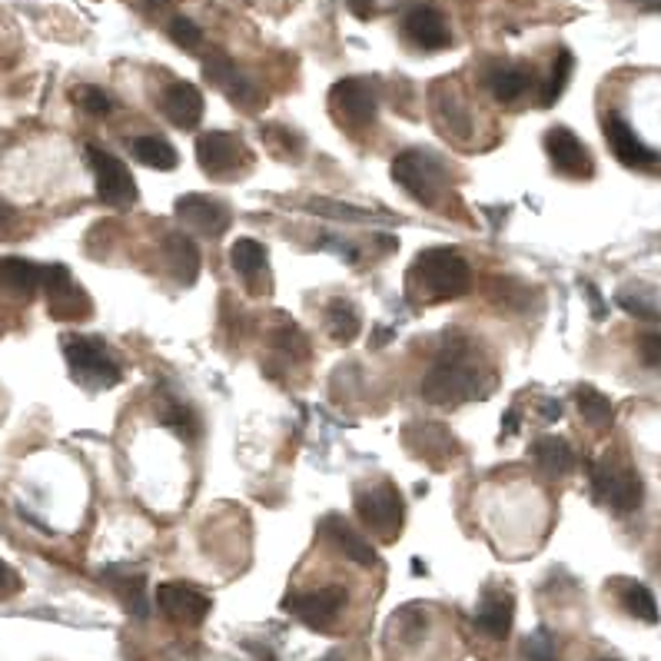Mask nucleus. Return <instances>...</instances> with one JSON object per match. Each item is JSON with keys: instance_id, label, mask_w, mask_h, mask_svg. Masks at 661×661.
Returning <instances> with one entry per match:
<instances>
[{"instance_id": "obj_1", "label": "nucleus", "mask_w": 661, "mask_h": 661, "mask_svg": "<svg viewBox=\"0 0 661 661\" xmlns=\"http://www.w3.org/2000/svg\"><path fill=\"white\" fill-rule=\"evenodd\" d=\"M495 376H485L482 363L475 359L472 346L462 333H452L440 359L423 379V396L433 406H462L472 399H485L492 393Z\"/></svg>"}, {"instance_id": "obj_2", "label": "nucleus", "mask_w": 661, "mask_h": 661, "mask_svg": "<svg viewBox=\"0 0 661 661\" xmlns=\"http://www.w3.org/2000/svg\"><path fill=\"white\" fill-rule=\"evenodd\" d=\"M468 289H472V266L465 263L462 253L448 246L423 249L406 273V296L416 306L458 299Z\"/></svg>"}, {"instance_id": "obj_3", "label": "nucleus", "mask_w": 661, "mask_h": 661, "mask_svg": "<svg viewBox=\"0 0 661 661\" xmlns=\"http://www.w3.org/2000/svg\"><path fill=\"white\" fill-rule=\"evenodd\" d=\"M589 485H592V499L619 515H632L645 499L642 475L619 448H609L599 462L589 465Z\"/></svg>"}, {"instance_id": "obj_4", "label": "nucleus", "mask_w": 661, "mask_h": 661, "mask_svg": "<svg viewBox=\"0 0 661 661\" xmlns=\"http://www.w3.org/2000/svg\"><path fill=\"white\" fill-rule=\"evenodd\" d=\"M60 349H63L70 379L77 386L90 389V393H103V389H110V386H117L124 379L120 359L114 356V349L100 336L70 333V336L60 339Z\"/></svg>"}, {"instance_id": "obj_5", "label": "nucleus", "mask_w": 661, "mask_h": 661, "mask_svg": "<svg viewBox=\"0 0 661 661\" xmlns=\"http://www.w3.org/2000/svg\"><path fill=\"white\" fill-rule=\"evenodd\" d=\"M393 180L420 204L436 207L448 187V170L442 164V157L430 150H403L393 160Z\"/></svg>"}, {"instance_id": "obj_6", "label": "nucleus", "mask_w": 661, "mask_h": 661, "mask_svg": "<svg viewBox=\"0 0 661 661\" xmlns=\"http://www.w3.org/2000/svg\"><path fill=\"white\" fill-rule=\"evenodd\" d=\"M356 515L366 522V529H373L383 542H396L406 522V505H403V492L396 489V482L383 479L376 485H366L356 492Z\"/></svg>"}, {"instance_id": "obj_7", "label": "nucleus", "mask_w": 661, "mask_h": 661, "mask_svg": "<svg viewBox=\"0 0 661 661\" xmlns=\"http://www.w3.org/2000/svg\"><path fill=\"white\" fill-rule=\"evenodd\" d=\"M87 160H90L93 177H97V197H100L107 207H114V210H130V207L140 200L137 180H134L130 167H127L120 157H114V154H107V150L87 144Z\"/></svg>"}, {"instance_id": "obj_8", "label": "nucleus", "mask_w": 661, "mask_h": 661, "mask_svg": "<svg viewBox=\"0 0 661 661\" xmlns=\"http://www.w3.org/2000/svg\"><path fill=\"white\" fill-rule=\"evenodd\" d=\"M197 164L214 180H233L243 167H249V150L236 134L207 130L197 137Z\"/></svg>"}, {"instance_id": "obj_9", "label": "nucleus", "mask_w": 661, "mask_h": 661, "mask_svg": "<svg viewBox=\"0 0 661 661\" xmlns=\"http://www.w3.org/2000/svg\"><path fill=\"white\" fill-rule=\"evenodd\" d=\"M40 289L47 293V306L50 316L60 323H73V319H87L93 313L90 296L77 286V279L70 276V269L63 263H50L43 266V283Z\"/></svg>"}, {"instance_id": "obj_10", "label": "nucleus", "mask_w": 661, "mask_h": 661, "mask_svg": "<svg viewBox=\"0 0 661 661\" xmlns=\"http://www.w3.org/2000/svg\"><path fill=\"white\" fill-rule=\"evenodd\" d=\"M346 602H349V595H346L343 585H323V589H309V592L289 595L286 599V612H293L313 632H333V625L339 622Z\"/></svg>"}, {"instance_id": "obj_11", "label": "nucleus", "mask_w": 661, "mask_h": 661, "mask_svg": "<svg viewBox=\"0 0 661 661\" xmlns=\"http://www.w3.org/2000/svg\"><path fill=\"white\" fill-rule=\"evenodd\" d=\"M329 103H333V114L346 127H356V130H366L376 120V110H379L376 87L366 77H346V80L333 83Z\"/></svg>"}, {"instance_id": "obj_12", "label": "nucleus", "mask_w": 661, "mask_h": 661, "mask_svg": "<svg viewBox=\"0 0 661 661\" xmlns=\"http://www.w3.org/2000/svg\"><path fill=\"white\" fill-rule=\"evenodd\" d=\"M602 134H605V140H609L612 157H615L622 167H629V170H659L661 167L659 150H652L645 140H639V134L629 127V120H625L622 114L609 110V114L602 117Z\"/></svg>"}, {"instance_id": "obj_13", "label": "nucleus", "mask_w": 661, "mask_h": 661, "mask_svg": "<svg viewBox=\"0 0 661 661\" xmlns=\"http://www.w3.org/2000/svg\"><path fill=\"white\" fill-rule=\"evenodd\" d=\"M542 150L552 164L555 174L572 177V180H589L595 174V160L589 147L569 130V127H549L542 137Z\"/></svg>"}, {"instance_id": "obj_14", "label": "nucleus", "mask_w": 661, "mask_h": 661, "mask_svg": "<svg viewBox=\"0 0 661 661\" xmlns=\"http://www.w3.org/2000/svg\"><path fill=\"white\" fill-rule=\"evenodd\" d=\"M204 77H207L214 87H220L223 93H226L239 110H246V114H256V110H263V103H266L263 90H259L253 80H246L243 70H239L229 57H223V53H214V57L204 60Z\"/></svg>"}, {"instance_id": "obj_15", "label": "nucleus", "mask_w": 661, "mask_h": 661, "mask_svg": "<svg viewBox=\"0 0 661 661\" xmlns=\"http://www.w3.org/2000/svg\"><path fill=\"white\" fill-rule=\"evenodd\" d=\"M403 33L406 40L423 50V53H436V50H445L452 47V30H448V20L442 17L440 7L433 3H416L406 10L403 17Z\"/></svg>"}, {"instance_id": "obj_16", "label": "nucleus", "mask_w": 661, "mask_h": 661, "mask_svg": "<svg viewBox=\"0 0 661 661\" xmlns=\"http://www.w3.org/2000/svg\"><path fill=\"white\" fill-rule=\"evenodd\" d=\"M177 220L184 223L187 229L200 233V236H210V239H220L223 233L229 229L233 223V210L229 204L214 200V197H204V194H187L177 200Z\"/></svg>"}, {"instance_id": "obj_17", "label": "nucleus", "mask_w": 661, "mask_h": 661, "mask_svg": "<svg viewBox=\"0 0 661 661\" xmlns=\"http://www.w3.org/2000/svg\"><path fill=\"white\" fill-rule=\"evenodd\" d=\"M157 605L164 609L167 619H174L180 625H200L214 609L210 595H204L200 589L184 585V582H164L157 589Z\"/></svg>"}, {"instance_id": "obj_18", "label": "nucleus", "mask_w": 661, "mask_h": 661, "mask_svg": "<svg viewBox=\"0 0 661 661\" xmlns=\"http://www.w3.org/2000/svg\"><path fill=\"white\" fill-rule=\"evenodd\" d=\"M403 445L410 448V455H416V458H423L430 465H445L458 452L455 436L442 423H426V420L423 423H410L403 430Z\"/></svg>"}, {"instance_id": "obj_19", "label": "nucleus", "mask_w": 661, "mask_h": 661, "mask_svg": "<svg viewBox=\"0 0 661 661\" xmlns=\"http://www.w3.org/2000/svg\"><path fill=\"white\" fill-rule=\"evenodd\" d=\"M512 619H515L512 592L499 589V585H489L479 599V609H475V629L492 642H505L509 632H512Z\"/></svg>"}, {"instance_id": "obj_20", "label": "nucleus", "mask_w": 661, "mask_h": 661, "mask_svg": "<svg viewBox=\"0 0 661 661\" xmlns=\"http://www.w3.org/2000/svg\"><path fill=\"white\" fill-rule=\"evenodd\" d=\"M204 93L200 87H194L190 80H174L164 93H160V114L180 127V130H194L204 120Z\"/></svg>"}, {"instance_id": "obj_21", "label": "nucleus", "mask_w": 661, "mask_h": 661, "mask_svg": "<svg viewBox=\"0 0 661 661\" xmlns=\"http://www.w3.org/2000/svg\"><path fill=\"white\" fill-rule=\"evenodd\" d=\"M269 253H266V246L263 243H256V239H236L233 243V249H229V263H233V269L246 279V286H249V293H266L269 289V259H266Z\"/></svg>"}, {"instance_id": "obj_22", "label": "nucleus", "mask_w": 661, "mask_h": 661, "mask_svg": "<svg viewBox=\"0 0 661 661\" xmlns=\"http://www.w3.org/2000/svg\"><path fill=\"white\" fill-rule=\"evenodd\" d=\"M164 266L180 286H194L200 276V249L187 233L164 236Z\"/></svg>"}, {"instance_id": "obj_23", "label": "nucleus", "mask_w": 661, "mask_h": 661, "mask_svg": "<svg viewBox=\"0 0 661 661\" xmlns=\"http://www.w3.org/2000/svg\"><path fill=\"white\" fill-rule=\"evenodd\" d=\"M323 535L339 549V555H346L349 562H356V565H363V569H373L376 565V549L346 522V519H339V515H329L326 522H323Z\"/></svg>"}, {"instance_id": "obj_24", "label": "nucleus", "mask_w": 661, "mask_h": 661, "mask_svg": "<svg viewBox=\"0 0 661 661\" xmlns=\"http://www.w3.org/2000/svg\"><path fill=\"white\" fill-rule=\"evenodd\" d=\"M43 283V266L23 259V256H0V289L17 296V299H30Z\"/></svg>"}, {"instance_id": "obj_25", "label": "nucleus", "mask_w": 661, "mask_h": 661, "mask_svg": "<svg viewBox=\"0 0 661 661\" xmlns=\"http://www.w3.org/2000/svg\"><path fill=\"white\" fill-rule=\"evenodd\" d=\"M529 455H532V462H535L549 479H562V475H569V472H575V465H579L575 448L565 440H559V436L535 440L529 445Z\"/></svg>"}, {"instance_id": "obj_26", "label": "nucleus", "mask_w": 661, "mask_h": 661, "mask_svg": "<svg viewBox=\"0 0 661 661\" xmlns=\"http://www.w3.org/2000/svg\"><path fill=\"white\" fill-rule=\"evenodd\" d=\"M485 87H489V93H492L499 103L512 107V103H519V100L529 93L532 77H529L525 70L512 67V63H495V67H489V73H485Z\"/></svg>"}, {"instance_id": "obj_27", "label": "nucleus", "mask_w": 661, "mask_h": 661, "mask_svg": "<svg viewBox=\"0 0 661 661\" xmlns=\"http://www.w3.org/2000/svg\"><path fill=\"white\" fill-rule=\"evenodd\" d=\"M612 592L619 595L622 609H625L632 619L649 622V625L659 622V602H655L652 589H645L642 582H635V579H615V582H612Z\"/></svg>"}, {"instance_id": "obj_28", "label": "nucleus", "mask_w": 661, "mask_h": 661, "mask_svg": "<svg viewBox=\"0 0 661 661\" xmlns=\"http://www.w3.org/2000/svg\"><path fill=\"white\" fill-rule=\"evenodd\" d=\"M107 582H110V589L120 595V602H124V609L130 612V615H137V619H147V595H144V589H147V575H140V572H127V569H107Z\"/></svg>"}, {"instance_id": "obj_29", "label": "nucleus", "mask_w": 661, "mask_h": 661, "mask_svg": "<svg viewBox=\"0 0 661 661\" xmlns=\"http://www.w3.org/2000/svg\"><path fill=\"white\" fill-rule=\"evenodd\" d=\"M323 323H326V333L336 343H353L359 336V326H363L359 309L349 299H329L326 303V313H323Z\"/></svg>"}, {"instance_id": "obj_30", "label": "nucleus", "mask_w": 661, "mask_h": 661, "mask_svg": "<svg viewBox=\"0 0 661 661\" xmlns=\"http://www.w3.org/2000/svg\"><path fill=\"white\" fill-rule=\"evenodd\" d=\"M575 403H579V413H582V420H585L589 430L609 433L615 426V406H612V399L605 393H599L592 386H582L575 393Z\"/></svg>"}, {"instance_id": "obj_31", "label": "nucleus", "mask_w": 661, "mask_h": 661, "mask_svg": "<svg viewBox=\"0 0 661 661\" xmlns=\"http://www.w3.org/2000/svg\"><path fill=\"white\" fill-rule=\"evenodd\" d=\"M130 154L137 157V164L150 167V170H177L180 154L174 150V144L167 137H137Z\"/></svg>"}, {"instance_id": "obj_32", "label": "nucleus", "mask_w": 661, "mask_h": 661, "mask_svg": "<svg viewBox=\"0 0 661 661\" xmlns=\"http://www.w3.org/2000/svg\"><path fill=\"white\" fill-rule=\"evenodd\" d=\"M572 70H575V57H572V50H559V53H555V60H552V73H549L545 87L539 90V107H542V110H549V107H555V103H559L562 90H565V87H569V80H572Z\"/></svg>"}, {"instance_id": "obj_33", "label": "nucleus", "mask_w": 661, "mask_h": 661, "mask_svg": "<svg viewBox=\"0 0 661 661\" xmlns=\"http://www.w3.org/2000/svg\"><path fill=\"white\" fill-rule=\"evenodd\" d=\"M160 423H164L167 430H174L177 436H184V440H197V436H200V420H197V413H194L187 403L174 399V396H164V399H160Z\"/></svg>"}, {"instance_id": "obj_34", "label": "nucleus", "mask_w": 661, "mask_h": 661, "mask_svg": "<svg viewBox=\"0 0 661 661\" xmlns=\"http://www.w3.org/2000/svg\"><path fill=\"white\" fill-rule=\"evenodd\" d=\"M615 303L629 316H635V319H649V323H659L661 319V299L652 289H645V286H625V289H619L615 293Z\"/></svg>"}, {"instance_id": "obj_35", "label": "nucleus", "mask_w": 661, "mask_h": 661, "mask_svg": "<svg viewBox=\"0 0 661 661\" xmlns=\"http://www.w3.org/2000/svg\"><path fill=\"white\" fill-rule=\"evenodd\" d=\"M426 629H430V612L423 605H406L393 619V632H399L403 645H420L426 639Z\"/></svg>"}, {"instance_id": "obj_36", "label": "nucleus", "mask_w": 661, "mask_h": 661, "mask_svg": "<svg viewBox=\"0 0 661 661\" xmlns=\"http://www.w3.org/2000/svg\"><path fill=\"white\" fill-rule=\"evenodd\" d=\"M309 214L316 217H326V220H353V223H369V220H393L389 214H373V210H359V207H349V204H339V200H309L306 204Z\"/></svg>"}, {"instance_id": "obj_37", "label": "nucleus", "mask_w": 661, "mask_h": 661, "mask_svg": "<svg viewBox=\"0 0 661 661\" xmlns=\"http://www.w3.org/2000/svg\"><path fill=\"white\" fill-rule=\"evenodd\" d=\"M263 144L273 150V157H279V160H299L303 157V140L289 130V127H283V124H266L263 127Z\"/></svg>"}, {"instance_id": "obj_38", "label": "nucleus", "mask_w": 661, "mask_h": 661, "mask_svg": "<svg viewBox=\"0 0 661 661\" xmlns=\"http://www.w3.org/2000/svg\"><path fill=\"white\" fill-rule=\"evenodd\" d=\"M489 283H492V286H489V299H492L495 306H502V309L522 313V309L529 306V299H532V289L522 286V283H515V279L495 276V279H489Z\"/></svg>"}, {"instance_id": "obj_39", "label": "nucleus", "mask_w": 661, "mask_h": 661, "mask_svg": "<svg viewBox=\"0 0 661 661\" xmlns=\"http://www.w3.org/2000/svg\"><path fill=\"white\" fill-rule=\"evenodd\" d=\"M436 114H440V124L448 127L452 137H465V134H468V110H465V103L458 100V93H440Z\"/></svg>"}, {"instance_id": "obj_40", "label": "nucleus", "mask_w": 661, "mask_h": 661, "mask_svg": "<svg viewBox=\"0 0 661 661\" xmlns=\"http://www.w3.org/2000/svg\"><path fill=\"white\" fill-rule=\"evenodd\" d=\"M167 33H170V40L180 47V50H187V53H200V47H204V30L190 20V17H170V23H167Z\"/></svg>"}, {"instance_id": "obj_41", "label": "nucleus", "mask_w": 661, "mask_h": 661, "mask_svg": "<svg viewBox=\"0 0 661 661\" xmlns=\"http://www.w3.org/2000/svg\"><path fill=\"white\" fill-rule=\"evenodd\" d=\"M73 103H77L83 114H90V117H107V114L114 110V97H110L107 90L93 87V83L77 87V90H73Z\"/></svg>"}, {"instance_id": "obj_42", "label": "nucleus", "mask_w": 661, "mask_h": 661, "mask_svg": "<svg viewBox=\"0 0 661 661\" xmlns=\"http://www.w3.org/2000/svg\"><path fill=\"white\" fill-rule=\"evenodd\" d=\"M522 655L525 661H555L559 659V649H555V635L549 629H535L525 645H522Z\"/></svg>"}, {"instance_id": "obj_43", "label": "nucleus", "mask_w": 661, "mask_h": 661, "mask_svg": "<svg viewBox=\"0 0 661 661\" xmlns=\"http://www.w3.org/2000/svg\"><path fill=\"white\" fill-rule=\"evenodd\" d=\"M639 359L649 366V369H659L661 373V333H645L639 339Z\"/></svg>"}, {"instance_id": "obj_44", "label": "nucleus", "mask_w": 661, "mask_h": 661, "mask_svg": "<svg viewBox=\"0 0 661 661\" xmlns=\"http://www.w3.org/2000/svg\"><path fill=\"white\" fill-rule=\"evenodd\" d=\"M319 249H333V253H339V259H346V263H359V249L356 246H346V243H339L336 236H323L319 243H316Z\"/></svg>"}, {"instance_id": "obj_45", "label": "nucleus", "mask_w": 661, "mask_h": 661, "mask_svg": "<svg viewBox=\"0 0 661 661\" xmlns=\"http://www.w3.org/2000/svg\"><path fill=\"white\" fill-rule=\"evenodd\" d=\"M17 592H20V579H17V572H13L10 565H3V562H0V599L17 595Z\"/></svg>"}, {"instance_id": "obj_46", "label": "nucleus", "mask_w": 661, "mask_h": 661, "mask_svg": "<svg viewBox=\"0 0 661 661\" xmlns=\"http://www.w3.org/2000/svg\"><path fill=\"white\" fill-rule=\"evenodd\" d=\"M582 293H585V299L592 303V316H595V319H605V316H609V309H605V299L599 296V289H595L592 283H585V286H582Z\"/></svg>"}, {"instance_id": "obj_47", "label": "nucleus", "mask_w": 661, "mask_h": 661, "mask_svg": "<svg viewBox=\"0 0 661 661\" xmlns=\"http://www.w3.org/2000/svg\"><path fill=\"white\" fill-rule=\"evenodd\" d=\"M539 410H542V420L545 423H555L562 416V403L559 399H539Z\"/></svg>"}, {"instance_id": "obj_48", "label": "nucleus", "mask_w": 661, "mask_h": 661, "mask_svg": "<svg viewBox=\"0 0 661 661\" xmlns=\"http://www.w3.org/2000/svg\"><path fill=\"white\" fill-rule=\"evenodd\" d=\"M346 7H349L359 20H369L373 10H376V0H346Z\"/></svg>"}, {"instance_id": "obj_49", "label": "nucleus", "mask_w": 661, "mask_h": 661, "mask_svg": "<svg viewBox=\"0 0 661 661\" xmlns=\"http://www.w3.org/2000/svg\"><path fill=\"white\" fill-rule=\"evenodd\" d=\"M512 433H519V413L515 410L505 413V420H502V436H512Z\"/></svg>"}, {"instance_id": "obj_50", "label": "nucleus", "mask_w": 661, "mask_h": 661, "mask_svg": "<svg viewBox=\"0 0 661 661\" xmlns=\"http://www.w3.org/2000/svg\"><path fill=\"white\" fill-rule=\"evenodd\" d=\"M10 217H13V210H10V207H7V204L0 200V226H3V223L10 220Z\"/></svg>"}, {"instance_id": "obj_51", "label": "nucleus", "mask_w": 661, "mask_h": 661, "mask_svg": "<svg viewBox=\"0 0 661 661\" xmlns=\"http://www.w3.org/2000/svg\"><path fill=\"white\" fill-rule=\"evenodd\" d=\"M164 3H167V0H144L147 10H157V7H164Z\"/></svg>"}, {"instance_id": "obj_52", "label": "nucleus", "mask_w": 661, "mask_h": 661, "mask_svg": "<svg viewBox=\"0 0 661 661\" xmlns=\"http://www.w3.org/2000/svg\"><path fill=\"white\" fill-rule=\"evenodd\" d=\"M632 3H655V0H632Z\"/></svg>"}, {"instance_id": "obj_53", "label": "nucleus", "mask_w": 661, "mask_h": 661, "mask_svg": "<svg viewBox=\"0 0 661 661\" xmlns=\"http://www.w3.org/2000/svg\"><path fill=\"white\" fill-rule=\"evenodd\" d=\"M605 661H615V659H605Z\"/></svg>"}]
</instances>
